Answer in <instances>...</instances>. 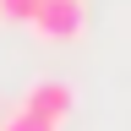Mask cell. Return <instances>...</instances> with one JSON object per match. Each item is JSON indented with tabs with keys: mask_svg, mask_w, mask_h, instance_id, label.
<instances>
[{
	"mask_svg": "<svg viewBox=\"0 0 131 131\" xmlns=\"http://www.w3.org/2000/svg\"><path fill=\"white\" fill-rule=\"evenodd\" d=\"M82 27H88V6L82 0H44L38 16H33V33L44 44H71V38H82Z\"/></svg>",
	"mask_w": 131,
	"mask_h": 131,
	"instance_id": "cell-1",
	"label": "cell"
},
{
	"mask_svg": "<svg viewBox=\"0 0 131 131\" xmlns=\"http://www.w3.org/2000/svg\"><path fill=\"white\" fill-rule=\"evenodd\" d=\"M22 109H33V115H44V120L66 126V120H71V109H77V88H71V82H60V77H38V82L22 93Z\"/></svg>",
	"mask_w": 131,
	"mask_h": 131,
	"instance_id": "cell-2",
	"label": "cell"
},
{
	"mask_svg": "<svg viewBox=\"0 0 131 131\" xmlns=\"http://www.w3.org/2000/svg\"><path fill=\"white\" fill-rule=\"evenodd\" d=\"M0 131H60V126H55V120H44V115H33V109H22V104H16V115H11V120L0 126Z\"/></svg>",
	"mask_w": 131,
	"mask_h": 131,
	"instance_id": "cell-3",
	"label": "cell"
},
{
	"mask_svg": "<svg viewBox=\"0 0 131 131\" xmlns=\"http://www.w3.org/2000/svg\"><path fill=\"white\" fill-rule=\"evenodd\" d=\"M38 6H44V0H0V16H6V22H22V27H33Z\"/></svg>",
	"mask_w": 131,
	"mask_h": 131,
	"instance_id": "cell-4",
	"label": "cell"
}]
</instances>
